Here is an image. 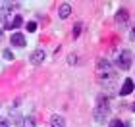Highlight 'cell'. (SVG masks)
<instances>
[{
    "label": "cell",
    "mask_w": 135,
    "mask_h": 127,
    "mask_svg": "<svg viewBox=\"0 0 135 127\" xmlns=\"http://www.w3.org/2000/svg\"><path fill=\"white\" fill-rule=\"evenodd\" d=\"M50 127H66V119L62 116H58V114H54L50 118Z\"/></svg>",
    "instance_id": "9c48e42d"
},
{
    "label": "cell",
    "mask_w": 135,
    "mask_h": 127,
    "mask_svg": "<svg viewBox=\"0 0 135 127\" xmlns=\"http://www.w3.org/2000/svg\"><path fill=\"white\" fill-rule=\"evenodd\" d=\"M2 54H4V58H6V60H12V58H14V54H12L10 48H6V50H4Z\"/></svg>",
    "instance_id": "e0dca14e"
},
{
    "label": "cell",
    "mask_w": 135,
    "mask_h": 127,
    "mask_svg": "<svg viewBox=\"0 0 135 127\" xmlns=\"http://www.w3.org/2000/svg\"><path fill=\"white\" fill-rule=\"evenodd\" d=\"M23 127H35V119L33 118H25L23 119Z\"/></svg>",
    "instance_id": "4fadbf2b"
},
{
    "label": "cell",
    "mask_w": 135,
    "mask_h": 127,
    "mask_svg": "<svg viewBox=\"0 0 135 127\" xmlns=\"http://www.w3.org/2000/svg\"><path fill=\"white\" fill-rule=\"evenodd\" d=\"M127 21H129V14H127V10H120L118 14H116V25L124 29L127 25Z\"/></svg>",
    "instance_id": "277c9868"
},
{
    "label": "cell",
    "mask_w": 135,
    "mask_h": 127,
    "mask_svg": "<svg viewBox=\"0 0 135 127\" xmlns=\"http://www.w3.org/2000/svg\"><path fill=\"white\" fill-rule=\"evenodd\" d=\"M6 14H8V12L4 8H0V23H6Z\"/></svg>",
    "instance_id": "2e32d148"
},
{
    "label": "cell",
    "mask_w": 135,
    "mask_h": 127,
    "mask_svg": "<svg viewBox=\"0 0 135 127\" xmlns=\"http://www.w3.org/2000/svg\"><path fill=\"white\" fill-rule=\"evenodd\" d=\"M23 25V19H21V16H16L12 21H6V29H17V27H21Z\"/></svg>",
    "instance_id": "52a82bcc"
},
{
    "label": "cell",
    "mask_w": 135,
    "mask_h": 127,
    "mask_svg": "<svg viewBox=\"0 0 135 127\" xmlns=\"http://www.w3.org/2000/svg\"><path fill=\"white\" fill-rule=\"evenodd\" d=\"M68 62H70V64H77V56H75V54H71V56H68Z\"/></svg>",
    "instance_id": "d6986e66"
},
{
    "label": "cell",
    "mask_w": 135,
    "mask_h": 127,
    "mask_svg": "<svg viewBox=\"0 0 135 127\" xmlns=\"http://www.w3.org/2000/svg\"><path fill=\"white\" fill-rule=\"evenodd\" d=\"M110 127H127V123H124L122 119H112V121H110Z\"/></svg>",
    "instance_id": "7c38bea8"
},
{
    "label": "cell",
    "mask_w": 135,
    "mask_h": 127,
    "mask_svg": "<svg viewBox=\"0 0 135 127\" xmlns=\"http://www.w3.org/2000/svg\"><path fill=\"white\" fill-rule=\"evenodd\" d=\"M79 33H81V23H77V25L73 27V37H79Z\"/></svg>",
    "instance_id": "ac0fdd59"
},
{
    "label": "cell",
    "mask_w": 135,
    "mask_h": 127,
    "mask_svg": "<svg viewBox=\"0 0 135 127\" xmlns=\"http://www.w3.org/2000/svg\"><path fill=\"white\" fill-rule=\"evenodd\" d=\"M45 56H46V52L42 50V48H37V50H33L31 54H29V62H31L33 65H39L45 62Z\"/></svg>",
    "instance_id": "3957f363"
},
{
    "label": "cell",
    "mask_w": 135,
    "mask_h": 127,
    "mask_svg": "<svg viewBox=\"0 0 135 127\" xmlns=\"http://www.w3.org/2000/svg\"><path fill=\"white\" fill-rule=\"evenodd\" d=\"M131 90H133V81L131 79H126L124 81V87L120 89V94L122 96H127V94H131Z\"/></svg>",
    "instance_id": "ba28073f"
},
{
    "label": "cell",
    "mask_w": 135,
    "mask_h": 127,
    "mask_svg": "<svg viewBox=\"0 0 135 127\" xmlns=\"http://www.w3.org/2000/svg\"><path fill=\"white\" fill-rule=\"evenodd\" d=\"M0 127H12V121L8 118H0Z\"/></svg>",
    "instance_id": "5bb4252c"
},
{
    "label": "cell",
    "mask_w": 135,
    "mask_h": 127,
    "mask_svg": "<svg viewBox=\"0 0 135 127\" xmlns=\"http://www.w3.org/2000/svg\"><path fill=\"white\" fill-rule=\"evenodd\" d=\"M25 27H27V31H29V33H33V31H37V23H35V21H29V23H27Z\"/></svg>",
    "instance_id": "9a60e30c"
},
{
    "label": "cell",
    "mask_w": 135,
    "mask_h": 127,
    "mask_svg": "<svg viewBox=\"0 0 135 127\" xmlns=\"http://www.w3.org/2000/svg\"><path fill=\"white\" fill-rule=\"evenodd\" d=\"M106 116H108V110H104V108H95V112H93L95 121L104 123V121H106Z\"/></svg>",
    "instance_id": "8992f818"
},
{
    "label": "cell",
    "mask_w": 135,
    "mask_h": 127,
    "mask_svg": "<svg viewBox=\"0 0 135 127\" xmlns=\"http://www.w3.org/2000/svg\"><path fill=\"white\" fill-rule=\"evenodd\" d=\"M97 108H104V110H108V108H110L108 98H104V96H99V98H97Z\"/></svg>",
    "instance_id": "8fae6325"
},
{
    "label": "cell",
    "mask_w": 135,
    "mask_h": 127,
    "mask_svg": "<svg viewBox=\"0 0 135 127\" xmlns=\"http://www.w3.org/2000/svg\"><path fill=\"white\" fill-rule=\"evenodd\" d=\"M71 14V6L70 4H60V8H58V16L62 17V19H66L68 16Z\"/></svg>",
    "instance_id": "30bf717a"
},
{
    "label": "cell",
    "mask_w": 135,
    "mask_h": 127,
    "mask_svg": "<svg viewBox=\"0 0 135 127\" xmlns=\"http://www.w3.org/2000/svg\"><path fill=\"white\" fill-rule=\"evenodd\" d=\"M112 62L106 58H99V62H97V73L99 75H106V73H112Z\"/></svg>",
    "instance_id": "7a4b0ae2"
},
{
    "label": "cell",
    "mask_w": 135,
    "mask_h": 127,
    "mask_svg": "<svg viewBox=\"0 0 135 127\" xmlns=\"http://www.w3.org/2000/svg\"><path fill=\"white\" fill-rule=\"evenodd\" d=\"M116 65H118L122 71H127L131 68V52L129 50H122L118 60H116Z\"/></svg>",
    "instance_id": "6da1fadb"
},
{
    "label": "cell",
    "mask_w": 135,
    "mask_h": 127,
    "mask_svg": "<svg viewBox=\"0 0 135 127\" xmlns=\"http://www.w3.org/2000/svg\"><path fill=\"white\" fill-rule=\"evenodd\" d=\"M10 42H12V46L23 48V46H25V37H23L21 33H14V35L10 37Z\"/></svg>",
    "instance_id": "5b68a950"
}]
</instances>
